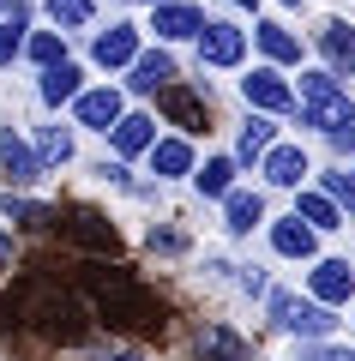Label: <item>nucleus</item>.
Here are the masks:
<instances>
[{"label":"nucleus","mask_w":355,"mask_h":361,"mask_svg":"<svg viewBox=\"0 0 355 361\" xmlns=\"http://www.w3.org/2000/svg\"><path fill=\"white\" fill-rule=\"evenodd\" d=\"M78 289H85L90 313L109 319L114 331H163V301L127 265H85L78 271Z\"/></svg>","instance_id":"f257e3e1"},{"label":"nucleus","mask_w":355,"mask_h":361,"mask_svg":"<svg viewBox=\"0 0 355 361\" xmlns=\"http://www.w3.org/2000/svg\"><path fill=\"white\" fill-rule=\"evenodd\" d=\"M253 37H259V49H265V61H277V66L301 61V37H289V25H277V18H265Z\"/></svg>","instance_id":"393cba45"},{"label":"nucleus","mask_w":355,"mask_h":361,"mask_svg":"<svg viewBox=\"0 0 355 361\" xmlns=\"http://www.w3.org/2000/svg\"><path fill=\"white\" fill-rule=\"evenodd\" d=\"M25 54L42 66V73H49V66L66 61V37H61V30H37V37H25Z\"/></svg>","instance_id":"c85d7f7f"},{"label":"nucleus","mask_w":355,"mask_h":361,"mask_svg":"<svg viewBox=\"0 0 355 361\" xmlns=\"http://www.w3.org/2000/svg\"><path fill=\"white\" fill-rule=\"evenodd\" d=\"M0 175L13 180V187H37V180H42V163H37V151H30V145L18 139L13 127H0Z\"/></svg>","instance_id":"ddd939ff"},{"label":"nucleus","mask_w":355,"mask_h":361,"mask_svg":"<svg viewBox=\"0 0 355 361\" xmlns=\"http://www.w3.org/2000/svg\"><path fill=\"white\" fill-rule=\"evenodd\" d=\"M25 54V0H6V25H0V66Z\"/></svg>","instance_id":"cd10ccee"},{"label":"nucleus","mask_w":355,"mask_h":361,"mask_svg":"<svg viewBox=\"0 0 355 361\" xmlns=\"http://www.w3.org/2000/svg\"><path fill=\"white\" fill-rule=\"evenodd\" d=\"M193 187L205 199H229L235 193V157H205V169H193Z\"/></svg>","instance_id":"b1692460"},{"label":"nucleus","mask_w":355,"mask_h":361,"mask_svg":"<svg viewBox=\"0 0 355 361\" xmlns=\"http://www.w3.org/2000/svg\"><path fill=\"white\" fill-rule=\"evenodd\" d=\"M229 6H259V0H229Z\"/></svg>","instance_id":"58836bf2"},{"label":"nucleus","mask_w":355,"mask_h":361,"mask_svg":"<svg viewBox=\"0 0 355 361\" xmlns=\"http://www.w3.org/2000/svg\"><path fill=\"white\" fill-rule=\"evenodd\" d=\"M295 217H301L313 235H325V229H337V223H343V211L331 205L325 193H295Z\"/></svg>","instance_id":"bb28decb"},{"label":"nucleus","mask_w":355,"mask_h":361,"mask_svg":"<svg viewBox=\"0 0 355 361\" xmlns=\"http://www.w3.org/2000/svg\"><path fill=\"white\" fill-rule=\"evenodd\" d=\"M295 103H301V127H319L325 139L355 133V103H349V90H343L331 73H301Z\"/></svg>","instance_id":"f03ea898"},{"label":"nucleus","mask_w":355,"mask_h":361,"mask_svg":"<svg viewBox=\"0 0 355 361\" xmlns=\"http://www.w3.org/2000/svg\"><path fill=\"white\" fill-rule=\"evenodd\" d=\"M109 145H114V157L151 151V145H157V121L151 115H121V121H114V133H109Z\"/></svg>","instance_id":"6ab92c4d"},{"label":"nucleus","mask_w":355,"mask_h":361,"mask_svg":"<svg viewBox=\"0 0 355 361\" xmlns=\"http://www.w3.org/2000/svg\"><path fill=\"white\" fill-rule=\"evenodd\" d=\"M301 361H355V349H343V343H307Z\"/></svg>","instance_id":"f704fd0d"},{"label":"nucleus","mask_w":355,"mask_h":361,"mask_svg":"<svg viewBox=\"0 0 355 361\" xmlns=\"http://www.w3.org/2000/svg\"><path fill=\"white\" fill-rule=\"evenodd\" d=\"M283 6H301V0H283Z\"/></svg>","instance_id":"ea45409f"},{"label":"nucleus","mask_w":355,"mask_h":361,"mask_svg":"<svg viewBox=\"0 0 355 361\" xmlns=\"http://www.w3.org/2000/svg\"><path fill=\"white\" fill-rule=\"evenodd\" d=\"M90 61H97V66H133V61H139V25H109V30H97Z\"/></svg>","instance_id":"4468645a"},{"label":"nucleus","mask_w":355,"mask_h":361,"mask_svg":"<svg viewBox=\"0 0 355 361\" xmlns=\"http://www.w3.org/2000/svg\"><path fill=\"white\" fill-rule=\"evenodd\" d=\"M78 78H85V73H78L73 61H61V66H49V73L37 78V97H42L49 109H61V103H78Z\"/></svg>","instance_id":"5701e85b"},{"label":"nucleus","mask_w":355,"mask_h":361,"mask_svg":"<svg viewBox=\"0 0 355 361\" xmlns=\"http://www.w3.org/2000/svg\"><path fill=\"white\" fill-rule=\"evenodd\" d=\"M97 175L109 180V187H127V169H121V163H97Z\"/></svg>","instance_id":"e433bc0d"},{"label":"nucleus","mask_w":355,"mask_h":361,"mask_svg":"<svg viewBox=\"0 0 355 361\" xmlns=\"http://www.w3.org/2000/svg\"><path fill=\"white\" fill-rule=\"evenodd\" d=\"M349 180H355V169H349Z\"/></svg>","instance_id":"37998d69"},{"label":"nucleus","mask_w":355,"mask_h":361,"mask_svg":"<svg viewBox=\"0 0 355 361\" xmlns=\"http://www.w3.org/2000/svg\"><path fill=\"white\" fill-rule=\"evenodd\" d=\"M73 115H78V127H90V133H114V121L127 115V97L114 85H97V90H78V103H73Z\"/></svg>","instance_id":"9d476101"},{"label":"nucleus","mask_w":355,"mask_h":361,"mask_svg":"<svg viewBox=\"0 0 355 361\" xmlns=\"http://www.w3.org/2000/svg\"><path fill=\"white\" fill-rule=\"evenodd\" d=\"M30 151H37V163H42V169H66V163L78 157V145H73V127H61V121L37 127V145H30Z\"/></svg>","instance_id":"aec40b11"},{"label":"nucleus","mask_w":355,"mask_h":361,"mask_svg":"<svg viewBox=\"0 0 355 361\" xmlns=\"http://www.w3.org/2000/svg\"><path fill=\"white\" fill-rule=\"evenodd\" d=\"M265 307H271V319L289 337H301V343H331V331H337L331 307H319V301H295V295H283V289H271Z\"/></svg>","instance_id":"20e7f679"},{"label":"nucleus","mask_w":355,"mask_h":361,"mask_svg":"<svg viewBox=\"0 0 355 361\" xmlns=\"http://www.w3.org/2000/svg\"><path fill=\"white\" fill-rule=\"evenodd\" d=\"M241 97H247V109H259V115H289L295 109V90H289V78H283L277 66H253V73L241 78Z\"/></svg>","instance_id":"423d86ee"},{"label":"nucleus","mask_w":355,"mask_h":361,"mask_svg":"<svg viewBox=\"0 0 355 361\" xmlns=\"http://www.w3.org/2000/svg\"><path fill=\"white\" fill-rule=\"evenodd\" d=\"M13 259H18V241H13V229L0 223V271H13Z\"/></svg>","instance_id":"c9c22d12"},{"label":"nucleus","mask_w":355,"mask_h":361,"mask_svg":"<svg viewBox=\"0 0 355 361\" xmlns=\"http://www.w3.org/2000/svg\"><path fill=\"white\" fill-rule=\"evenodd\" d=\"M307 295H313L319 307H343V301L355 295V271H349V259H319V265L307 271Z\"/></svg>","instance_id":"1a4fd4ad"},{"label":"nucleus","mask_w":355,"mask_h":361,"mask_svg":"<svg viewBox=\"0 0 355 361\" xmlns=\"http://www.w3.org/2000/svg\"><path fill=\"white\" fill-rule=\"evenodd\" d=\"M247 54V30L223 25V18H205L199 30V66H241Z\"/></svg>","instance_id":"6e6552de"},{"label":"nucleus","mask_w":355,"mask_h":361,"mask_svg":"<svg viewBox=\"0 0 355 361\" xmlns=\"http://www.w3.org/2000/svg\"><path fill=\"white\" fill-rule=\"evenodd\" d=\"M0 13H6V0H0Z\"/></svg>","instance_id":"79ce46f5"},{"label":"nucleus","mask_w":355,"mask_h":361,"mask_svg":"<svg viewBox=\"0 0 355 361\" xmlns=\"http://www.w3.org/2000/svg\"><path fill=\"white\" fill-rule=\"evenodd\" d=\"M259 223H265V199H259L253 187H235V193L223 199V229L229 235H253Z\"/></svg>","instance_id":"a211bd4d"},{"label":"nucleus","mask_w":355,"mask_h":361,"mask_svg":"<svg viewBox=\"0 0 355 361\" xmlns=\"http://www.w3.org/2000/svg\"><path fill=\"white\" fill-rule=\"evenodd\" d=\"M54 229H61V241L78 247V253H114V247H121V229H114L102 211H90V205L61 211V217H54Z\"/></svg>","instance_id":"39448f33"},{"label":"nucleus","mask_w":355,"mask_h":361,"mask_svg":"<svg viewBox=\"0 0 355 361\" xmlns=\"http://www.w3.org/2000/svg\"><path fill=\"white\" fill-rule=\"evenodd\" d=\"M0 217H13V223H54L49 205H37V199H13V193H0Z\"/></svg>","instance_id":"7c9ffc66"},{"label":"nucleus","mask_w":355,"mask_h":361,"mask_svg":"<svg viewBox=\"0 0 355 361\" xmlns=\"http://www.w3.org/2000/svg\"><path fill=\"white\" fill-rule=\"evenodd\" d=\"M235 289H241L247 301H265V295H271V277H265L259 265H235Z\"/></svg>","instance_id":"2f4dec72"},{"label":"nucleus","mask_w":355,"mask_h":361,"mask_svg":"<svg viewBox=\"0 0 355 361\" xmlns=\"http://www.w3.org/2000/svg\"><path fill=\"white\" fill-rule=\"evenodd\" d=\"M157 97H163V115L175 121L181 133H211V97H205V90L169 85V90H157Z\"/></svg>","instance_id":"9b49d317"},{"label":"nucleus","mask_w":355,"mask_h":361,"mask_svg":"<svg viewBox=\"0 0 355 361\" xmlns=\"http://www.w3.org/2000/svg\"><path fill=\"white\" fill-rule=\"evenodd\" d=\"M271 145H277L271 115H247V121H241V139H235V157H241V163H253V157H265Z\"/></svg>","instance_id":"a878e982"},{"label":"nucleus","mask_w":355,"mask_h":361,"mask_svg":"<svg viewBox=\"0 0 355 361\" xmlns=\"http://www.w3.org/2000/svg\"><path fill=\"white\" fill-rule=\"evenodd\" d=\"M102 361H145V355H139V349H109Z\"/></svg>","instance_id":"4c0bfd02"},{"label":"nucleus","mask_w":355,"mask_h":361,"mask_svg":"<svg viewBox=\"0 0 355 361\" xmlns=\"http://www.w3.org/2000/svg\"><path fill=\"white\" fill-rule=\"evenodd\" d=\"M319 54L331 61V73H355V25L349 18H325L319 25Z\"/></svg>","instance_id":"dca6fc26"},{"label":"nucleus","mask_w":355,"mask_h":361,"mask_svg":"<svg viewBox=\"0 0 355 361\" xmlns=\"http://www.w3.org/2000/svg\"><path fill=\"white\" fill-rule=\"evenodd\" d=\"M151 30H157V42H187V37H199V30H205V13H199V6H187V0H169V6H157V13H151Z\"/></svg>","instance_id":"2eb2a0df"},{"label":"nucleus","mask_w":355,"mask_h":361,"mask_svg":"<svg viewBox=\"0 0 355 361\" xmlns=\"http://www.w3.org/2000/svg\"><path fill=\"white\" fill-rule=\"evenodd\" d=\"M193 169H199V163H193V145L187 139H157L151 145V175L157 180H181V175H193Z\"/></svg>","instance_id":"412c9836"},{"label":"nucleus","mask_w":355,"mask_h":361,"mask_svg":"<svg viewBox=\"0 0 355 361\" xmlns=\"http://www.w3.org/2000/svg\"><path fill=\"white\" fill-rule=\"evenodd\" d=\"M145 247H151V253H163V259H175V253H187V235H181L175 223H163V229L145 235Z\"/></svg>","instance_id":"473e14b6"},{"label":"nucleus","mask_w":355,"mask_h":361,"mask_svg":"<svg viewBox=\"0 0 355 361\" xmlns=\"http://www.w3.org/2000/svg\"><path fill=\"white\" fill-rule=\"evenodd\" d=\"M271 253H277V259H313L319 253V235L307 229L301 217H277V223H271Z\"/></svg>","instance_id":"f3484780"},{"label":"nucleus","mask_w":355,"mask_h":361,"mask_svg":"<svg viewBox=\"0 0 355 361\" xmlns=\"http://www.w3.org/2000/svg\"><path fill=\"white\" fill-rule=\"evenodd\" d=\"M259 175H265L271 187H295V193H301V180L313 175V163H307L301 145H271V151L259 157Z\"/></svg>","instance_id":"f8f14e48"},{"label":"nucleus","mask_w":355,"mask_h":361,"mask_svg":"<svg viewBox=\"0 0 355 361\" xmlns=\"http://www.w3.org/2000/svg\"><path fill=\"white\" fill-rule=\"evenodd\" d=\"M151 6H169V0H151Z\"/></svg>","instance_id":"a19ab883"},{"label":"nucleus","mask_w":355,"mask_h":361,"mask_svg":"<svg viewBox=\"0 0 355 361\" xmlns=\"http://www.w3.org/2000/svg\"><path fill=\"white\" fill-rule=\"evenodd\" d=\"M133 90H169L175 85V54L169 49H151V54H139L133 61V78H127Z\"/></svg>","instance_id":"4be33fe9"},{"label":"nucleus","mask_w":355,"mask_h":361,"mask_svg":"<svg viewBox=\"0 0 355 361\" xmlns=\"http://www.w3.org/2000/svg\"><path fill=\"white\" fill-rule=\"evenodd\" d=\"M193 361H253V343H247L235 325L211 319V325H199V337H193Z\"/></svg>","instance_id":"0eeeda50"},{"label":"nucleus","mask_w":355,"mask_h":361,"mask_svg":"<svg viewBox=\"0 0 355 361\" xmlns=\"http://www.w3.org/2000/svg\"><path fill=\"white\" fill-rule=\"evenodd\" d=\"M25 319H30V331H42L49 343H85L90 337V307L78 295H54L49 289V295H37L25 307Z\"/></svg>","instance_id":"7ed1b4c3"},{"label":"nucleus","mask_w":355,"mask_h":361,"mask_svg":"<svg viewBox=\"0 0 355 361\" xmlns=\"http://www.w3.org/2000/svg\"><path fill=\"white\" fill-rule=\"evenodd\" d=\"M325 199H331V205H349L355 211V180H349V169H331V175H325Z\"/></svg>","instance_id":"72a5a7b5"},{"label":"nucleus","mask_w":355,"mask_h":361,"mask_svg":"<svg viewBox=\"0 0 355 361\" xmlns=\"http://www.w3.org/2000/svg\"><path fill=\"white\" fill-rule=\"evenodd\" d=\"M90 13H97L90 0H49V18L61 25V37H66V30H85V25H90Z\"/></svg>","instance_id":"c756f323"}]
</instances>
